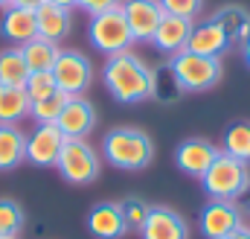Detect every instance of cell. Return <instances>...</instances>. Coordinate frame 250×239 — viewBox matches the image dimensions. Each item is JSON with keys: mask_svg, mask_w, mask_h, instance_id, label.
<instances>
[{"mask_svg": "<svg viewBox=\"0 0 250 239\" xmlns=\"http://www.w3.org/2000/svg\"><path fill=\"white\" fill-rule=\"evenodd\" d=\"M102 82H105V91L123 105L154 99V67H148L131 50L120 56H108L102 67Z\"/></svg>", "mask_w": 250, "mask_h": 239, "instance_id": "6da1fadb", "label": "cell"}, {"mask_svg": "<svg viewBox=\"0 0 250 239\" xmlns=\"http://www.w3.org/2000/svg\"><path fill=\"white\" fill-rule=\"evenodd\" d=\"M102 158L123 172H140L154 161V140L137 125H117L102 137Z\"/></svg>", "mask_w": 250, "mask_h": 239, "instance_id": "7a4b0ae2", "label": "cell"}, {"mask_svg": "<svg viewBox=\"0 0 250 239\" xmlns=\"http://www.w3.org/2000/svg\"><path fill=\"white\" fill-rule=\"evenodd\" d=\"M169 70L178 82V88L184 94H204L212 91L221 76H224V64L221 59H209V56H198V53H175L169 59Z\"/></svg>", "mask_w": 250, "mask_h": 239, "instance_id": "3957f363", "label": "cell"}, {"mask_svg": "<svg viewBox=\"0 0 250 239\" xmlns=\"http://www.w3.org/2000/svg\"><path fill=\"white\" fill-rule=\"evenodd\" d=\"M204 192L209 198H221V201H239V195L248 190L250 184V167L218 152V158L209 164V169L201 175Z\"/></svg>", "mask_w": 250, "mask_h": 239, "instance_id": "277c9868", "label": "cell"}, {"mask_svg": "<svg viewBox=\"0 0 250 239\" xmlns=\"http://www.w3.org/2000/svg\"><path fill=\"white\" fill-rule=\"evenodd\" d=\"M87 38H90V44H93L96 53H105V56L128 53L131 44H134V38H131L128 24H125L123 6L108 9V12H99V15H90Z\"/></svg>", "mask_w": 250, "mask_h": 239, "instance_id": "5b68a950", "label": "cell"}, {"mask_svg": "<svg viewBox=\"0 0 250 239\" xmlns=\"http://www.w3.org/2000/svg\"><path fill=\"white\" fill-rule=\"evenodd\" d=\"M56 169L67 184L73 187H87L99 178L102 172V158L87 140H64L62 155L56 161Z\"/></svg>", "mask_w": 250, "mask_h": 239, "instance_id": "8992f818", "label": "cell"}, {"mask_svg": "<svg viewBox=\"0 0 250 239\" xmlns=\"http://www.w3.org/2000/svg\"><path fill=\"white\" fill-rule=\"evenodd\" d=\"M56 88L67 96H84L93 85V61L79 50H62L53 64Z\"/></svg>", "mask_w": 250, "mask_h": 239, "instance_id": "52a82bcc", "label": "cell"}, {"mask_svg": "<svg viewBox=\"0 0 250 239\" xmlns=\"http://www.w3.org/2000/svg\"><path fill=\"white\" fill-rule=\"evenodd\" d=\"M201 234L207 239H224L230 237L233 231H239L245 225V213L239 207V201H221V198H209L201 207L198 216Z\"/></svg>", "mask_w": 250, "mask_h": 239, "instance_id": "ba28073f", "label": "cell"}, {"mask_svg": "<svg viewBox=\"0 0 250 239\" xmlns=\"http://www.w3.org/2000/svg\"><path fill=\"white\" fill-rule=\"evenodd\" d=\"M123 15L134 44H151L166 12H163L160 0H123Z\"/></svg>", "mask_w": 250, "mask_h": 239, "instance_id": "9c48e42d", "label": "cell"}, {"mask_svg": "<svg viewBox=\"0 0 250 239\" xmlns=\"http://www.w3.org/2000/svg\"><path fill=\"white\" fill-rule=\"evenodd\" d=\"M64 137L59 131L56 122H41L32 128V134H26V161L32 167H56L59 155H62V146H64Z\"/></svg>", "mask_w": 250, "mask_h": 239, "instance_id": "30bf717a", "label": "cell"}, {"mask_svg": "<svg viewBox=\"0 0 250 239\" xmlns=\"http://www.w3.org/2000/svg\"><path fill=\"white\" fill-rule=\"evenodd\" d=\"M59 131L67 140H87V134L96 128V108L90 99L84 96H70L67 105L62 108V114L56 120Z\"/></svg>", "mask_w": 250, "mask_h": 239, "instance_id": "8fae6325", "label": "cell"}, {"mask_svg": "<svg viewBox=\"0 0 250 239\" xmlns=\"http://www.w3.org/2000/svg\"><path fill=\"white\" fill-rule=\"evenodd\" d=\"M218 146L215 143H209L207 137H189L184 143H178V149H175V164H178V169L189 175V178H198L209 169V164L218 158Z\"/></svg>", "mask_w": 250, "mask_h": 239, "instance_id": "7c38bea8", "label": "cell"}, {"mask_svg": "<svg viewBox=\"0 0 250 239\" xmlns=\"http://www.w3.org/2000/svg\"><path fill=\"white\" fill-rule=\"evenodd\" d=\"M140 239H189V225L178 210L151 204V213L140 228Z\"/></svg>", "mask_w": 250, "mask_h": 239, "instance_id": "4fadbf2b", "label": "cell"}, {"mask_svg": "<svg viewBox=\"0 0 250 239\" xmlns=\"http://www.w3.org/2000/svg\"><path fill=\"white\" fill-rule=\"evenodd\" d=\"M87 231L96 239H123L128 234L123 204L120 201H99L87 213Z\"/></svg>", "mask_w": 250, "mask_h": 239, "instance_id": "5bb4252c", "label": "cell"}, {"mask_svg": "<svg viewBox=\"0 0 250 239\" xmlns=\"http://www.w3.org/2000/svg\"><path fill=\"white\" fill-rule=\"evenodd\" d=\"M230 38L227 32L212 21V18H204L192 26V35H189L187 50L189 53H198V56H209V59H221L227 50H230Z\"/></svg>", "mask_w": 250, "mask_h": 239, "instance_id": "9a60e30c", "label": "cell"}, {"mask_svg": "<svg viewBox=\"0 0 250 239\" xmlns=\"http://www.w3.org/2000/svg\"><path fill=\"white\" fill-rule=\"evenodd\" d=\"M192 21H184V18H175V15H163L154 38H151V47L163 56H175V53H184L189 44V35H192Z\"/></svg>", "mask_w": 250, "mask_h": 239, "instance_id": "2e32d148", "label": "cell"}, {"mask_svg": "<svg viewBox=\"0 0 250 239\" xmlns=\"http://www.w3.org/2000/svg\"><path fill=\"white\" fill-rule=\"evenodd\" d=\"M0 35H3L12 47H23L26 41H32V38L38 35L35 12L18 9V6L3 9V15H0Z\"/></svg>", "mask_w": 250, "mask_h": 239, "instance_id": "e0dca14e", "label": "cell"}, {"mask_svg": "<svg viewBox=\"0 0 250 239\" xmlns=\"http://www.w3.org/2000/svg\"><path fill=\"white\" fill-rule=\"evenodd\" d=\"M35 24H38V38L62 44L64 38L70 35V29H73V15L64 6L44 3L41 9H35Z\"/></svg>", "mask_w": 250, "mask_h": 239, "instance_id": "ac0fdd59", "label": "cell"}, {"mask_svg": "<svg viewBox=\"0 0 250 239\" xmlns=\"http://www.w3.org/2000/svg\"><path fill=\"white\" fill-rule=\"evenodd\" d=\"M230 38V44H242L245 38L250 35V9L248 6H239V3H224L218 6L212 15H209Z\"/></svg>", "mask_w": 250, "mask_h": 239, "instance_id": "d6986e66", "label": "cell"}, {"mask_svg": "<svg viewBox=\"0 0 250 239\" xmlns=\"http://www.w3.org/2000/svg\"><path fill=\"white\" fill-rule=\"evenodd\" d=\"M26 161V134L18 125H0V172L18 169Z\"/></svg>", "mask_w": 250, "mask_h": 239, "instance_id": "ffe728a7", "label": "cell"}, {"mask_svg": "<svg viewBox=\"0 0 250 239\" xmlns=\"http://www.w3.org/2000/svg\"><path fill=\"white\" fill-rule=\"evenodd\" d=\"M21 53H23V61H26L29 73H47V70H53V64L59 59L62 47L53 44V41H47V38H38L35 35L32 41H26L21 47Z\"/></svg>", "mask_w": 250, "mask_h": 239, "instance_id": "44dd1931", "label": "cell"}, {"mask_svg": "<svg viewBox=\"0 0 250 239\" xmlns=\"http://www.w3.org/2000/svg\"><path fill=\"white\" fill-rule=\"evenodd\" d=\"M221 152L250 167V120H236L224 128Z\"/></svg>", "mask_w": 250, "mask_h": 239, "instance_id": "7402d4cb", "label": "cell"}, {"mask_svg": "<svg viewBox=\"0 0 250 239\" xmlns=\"http://www.w3.org/2000/svg\"><path fill=\"white\" fill-rule=\"evenodd\" d=\"M23 117H29V96H26V91L0 85V125H18Z\"/></svg>", "mask_w": 250, "mask_h": 239, "instance_id": "603a6c76", "label": "cell"}, {"mask_svg": "<svg viewBox=\"0 0 250 239\" xmlns=\"http://www.w3.org/2000/svg\"><path fill=\"white\" fill-rule=\"evenodd\" d=\"M29 79V67L23 61L21 47H6L0 50V85L9 88H23Z\"/></svg>", "mask_w": 250, "mask_h": 239, "instance_id": "cb8c5ba5", "label": "cell"}, {"mask_svg": "<svg viewBox=\"0 0 250 239\" xmlns=\"http://www.w3.org/2000/svg\"><path fill=\"white\" fill-rule=\"evenodd\" d=\"M26 213L15 198H0V239H18L23 234Z\"/></svg>", "mask_w": 250, "mask_h": 239, "instance_id": "d4e9b609", "label": "cell"}, {"mask_svg": "<svg viewBox=\"0 0 250 239\" xmlns=\"http://www.w3.org/2000/svg\"><path fill=\"white\" fill-rule=\"evenodd\" d=\"M67 94H62V91H56L53 96H47V99H38V102H29V117L35 120L38 125L41 122H56L59 120V114H62V108L67 105Z\"/></svg>", "mask_w": 250, "mask_h": 239, "instance_id": "484cf974", "label": "cell"}, {"mask_svg": "<svg viewBox=\"0 0 250 239\" xmlns=\"http://www.w3.org/2000/svg\"><path fill=\"white\" fill-rule=\"evenodd\" d=\"M120 204H123L128 231H137V234H140V228L146 225V219H148V213H151V204H148L146 198H140V195H128V198H123Z\"/></svg>", "mask_w": 250, "mask_h": 239, "instance_id": "4316f807", "label": "cell"}, {"mask_svg": "<svg viewBox=\"0 0 250 239\" xmlns=\"http://www.w3.org/2000/svg\"><path fill=\"white\" fill-rule=\"evenodd\" d=\"M181 94H184V91L178 88V82H175L169 64L154 67V99H160V102H175Z\"/></svg>", "mask_w": 250, "mask_h": 239, "instance_id": "83f0119b", "label": "cell"}, {"mask_svg": "<svg viewBox=\"0 0 250 239\" xmlns=\"http://www.w3.org/2000/svg\"><path fill=\"white\" fill-rule=\"evenodd\" d=\"M23 91H26L29 102H38V99L53 96V94L59 91V88H56V79H53V70H47V73H29Z\"/></svg>", "mask_w": 250, "mask_h": 239, "instance_id": "f1b7e54d", "label": "cell"}, {"mask_svg": "<svg viewBox=\"0 0 250 239\" xmlns=\"http://www.w3.org/2000/svg\"><path fill=\"white\" fill-rule=\"evenodd\" d=\"M163 12L166 15H175V18H184V21H198L201 12H204V0H160Z\"/></svg>", "mask_w": 250, "mask_h": 239, "instance_id": "f546056e", "label": "cell"}, {"mask_svg": "<svg viewBox=\"0 0 250 239\" xmlns=\"http://www.w3.org/2000/svg\"><path fill=\"white\" fill-rule=\"evenodd\" d=\"M76 6H79L82 12H87V15H99V12H108V9L123 6V0H79Z\"/></svg>", "mask_w": 250, "mask_h": 239, "instance_id": "4dcf8cb0", "label": "cell"}, {"mask_svg": "<svg viewBox=\"0 0 250 239\" xmlns=\"http://www.w3.org/2000/svg\"><path fill=\"white\" fill-rule=\"evenodd\" d=\"M47 0H12V6H18V9H29V12H35V9H41Z\"/></svg>", "mask_w": 250, "mask_h": 239, "instance_id": "1f68e13d", "label": "cell"}, {"mask_svg": "<svg viewBox=\"0 0 250 239\" xmlns=\"http://www.w3.org/2000/svg\"><path fill=\"white\" fill-rule=\"evenodd\" d=\"M239 207H242V213H245V216H250V184H248V190L239 195Z\"/></svg>", "mask_w": 250, "mask_h": 239, "instance_id": "d6a6232c", "label": "cell"}, {"mask_svg": "<svg viewBox=\"0 0 250 239\" xmlns=\"http://www.w3.org/2000/svg\"><path fill=\"white\" fill-rule=\"evenodd\" d=\"M224 239H250V225H242L239 231H233L230 237H224Z\"/></svg>", "mask_w": 250, "mask_h": 239, "instance_id": "836d02e7", "label": "cell"}, {"mask_svg": "<svg viewBox=\"0 0 250 239\" xmlns=\"http://www.w3.org/2000/svg\"><path fill=\"white\" fill-rule=\"evenodd\" d=\"M239 47H242V59H245V64L250 67V35L242 41V44H239Z\"/></svg>", "mask_w": 250, "mask_h": 239, "instance_id": "e575fe53", "label": "cell"}, {"mask_svg": "<svg viewBox=\"0 0 250 239\" xmlns=\"http://www.w3.org/2000/svg\"><path fill=\"white\" fill-rule=\"evenodd\" d=\"M47 3H56V6H64V9H73L79 0H47Z\"/></svg>", "mask_w": 250, "mask_h": 239, "instance_id": "d590c367", "label": "cell"}, {"mask_svg": "<svg viewBox=\"0 0 250 239\" xmlns=\"http://www.w3.org/2000/svg\"><path fill=\"white\" fill-rule=\"evenodd\" d=\"M9 6H12V0H0V12H3V9H9Z\"/></svg>", "mask_w": 250, "mask_h": 239, "instance_id": "8d00e7d4", "label": "cell"}]
</instances>
